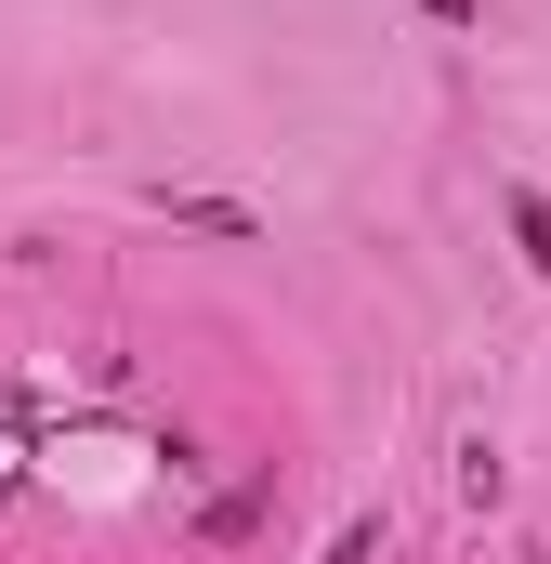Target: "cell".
<instances>
[{"instance_id": "obj_1", "label": "cell", "mask_w": 551, "mask_h": 564, "mask_svg": "<svg viewBox=\"0 0 551 564\" xmlns=\"http://www.w3.org/2000/svg\"><path fill=\"white\" fill-rule=\"evenodd\" d=\"M420 13H446V26H460V13H473V0H420Z\"/></svg>"}]
</instances>
